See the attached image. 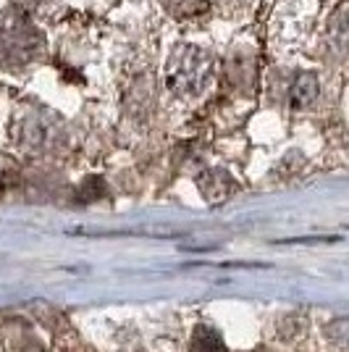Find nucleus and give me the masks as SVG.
Listing matches in <instances>:
<instances>
[{
    "mask_svg": "<svg viewBox=\"0 0 349 352\" xmlns=\"http://www.w3.org/2000/svg\"><path fill=\"white\" fill-rule=\"evenodd\" d=\"M223 350V342L213 329H205L200 326L192 337V352H221Z\"/></svg>",
    "mask_w": 349,
    "mask_h": 352,
    "instance_id": "obj_1",
    "label": "nucleus"
},
{
    "mask_svg": "<svg viewBox=\"0 0 349 352\" xmlns=\"http://www.w3.org/2000/svg\"><path fill=\"white\" fill-rule=\"evenodd\" d=\"M313 95H315V79L313 76H300L297 79V85H294V105H302L307 100H313Z\"/></svg>",
    "mask_w": 349,
    "mask_h": 352,
    "instance_id": "obj_2",
    "label": "nucleus"
}]
</instances>
